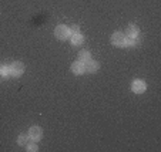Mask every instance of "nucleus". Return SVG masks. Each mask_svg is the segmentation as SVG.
I'll use <instances>...</instances> for the list:
<instances>
[{
  "label": "nucleus",
  "instance_id": "1",
  "mask_svg": "<svg viewBox=\"0 0 161 152\" xmlns=\"http://www.w3.org/2000/svg\"><path fill=\"white\" fill-rule=\"evenodd\" d=\"M54 36L57 40H60V41H66V40L70 39V29L67 27V26L64 24H60L57 26V27L54 29Z\"/></svg>",
  "mask_w": 161,
  "mask_h": 152
},
{
  "label": "nucleus",
  "instance_id": "2",
  "mask_svg": "<svg viewBox=\"0 0 161 152\" xmlns=\"http://www.w3.org/2000/svg\"><path fill=\"white\" fill-rule=\"evenodd\" d=\"M9 67H10V77L19 78V77H21L23 73H25V64L21 63V61H14V63L10 64Z\"/></svg>",
  "mask_w": 161,
  "mask_h": 152
},
{
  "label": "nucleus",
  "instance_id": "3",
  "mask_svg": "<svg viewBox=\"0 0 161 152\" xmlns=\"http://www.w3.org/2000/svg\"><path fill=\"white\" fill-rule=\"evenodd\" d=\"M27 135H29V139L30 141L39 142V141L43 138V129L40 127H37V125H34V127H31L30 129H29Z\"/></svg>",
  "mask_w": 161,
  "mask_h": 152
},
{
  "label": "nucleus",
  "instance_id": "4",
  "mask_svg": "<svg viewBox=\"0 0 161 152\" xmlns=\"http://www.w3.org/2000/svg\"><path fill=\"white\" fill-rule=\"evenodd\" d=\"M147 90V84L144 80H134L133 82H131V91L134 92V94H143L144 91Z\"/></svg>",
  "mask_w": 161,
  "mask_h": 152
},
{
  "label": "nucleus",
  "instance_id": "5",
  "mask_svg": "<svg viewBox=\"0 0 161 152\" xmlns=\"http://www.w3.org/2000/svg\"><path fill=\"white\" fill-rule=\"evenodd\" d=\"M111 44L116 47H125V34L121 31H116L111 36Z\"/></svg>",
  "mask_w": 161,
  "mask_h": 152
},
{
  "label": "nucleus",
  "instance_id": "6",
  "mask_svg": "<svg viewBox=\"0 0 161 152\" xmlns=\"http://www.w3.org/2000/svg\"><path fill=\"white\" fill-rule=\"evenodd\" d=\"M98 67H100V64L94 60H88L84 63V68H86V73L88 74H94L98 71Z\"/></svg>",
  "mask_w": 161,
  "mask_h": 152
},
{
  "label": "nucleus",
  "instance_id": "7",
  "mask_svg": "<svg viewBox=\"0 0 161 152\" xmlns=\"http://www.w3.org/2000/svg\"><path fill=\"white\" fill-rule=\"evenodd\" d=\"M71 71H73V74H76V76H81V74L86 73V68H84V63H81V61H74L73 64H71Z\"/></svg>",
  "mask_w": 161,
  "mask_h": 152
},
{
  "label": "nucleus",
  "instance_id": "8",
  "mask_svg": "<svg viewBox=\"0 0 161 152\" xmlns=\"http://www.w3.org/2000/svg\"><path fill=\"white\" fill-rule=\"evenodd\" d=\"M70 41L73 46H81L83 43H84V36L81 34V31H79V33H74L70 36Z\"/></svg>",
  "mask_w": 161,
  "mask_h": 152
},
{
  "label": "nucleus",
  "instance_id": "9",
  "mask_svg": "<svg viewBox=\"0 0 161 152\" xmlns=\"http://www.w3.org/2000/svg\"><path fill=\"white\" fill-rule=\"evenodd\" d=\"M77 60L81 61V63H86V61L91 60V53L88 51V50H81V51L79 53V55H77Z\"/></svg>",
  "mask_w": 161,
  "mask_h": 152
},
{
  "label": "nucleus",
  "instance_id": "10",
  "mask_svg": "<svg viewBox=\"0 0 161 152\" xmlns=\"http://www.w3.org/2000/svg\"><path fill=\"white\" fill-rule=\"evenodd\" d=\"M27 142H29V135L27 134H20L19 135V138H17V144L20 146H26L27 145Z\"/></svg>",
  "mask_w": 161,
  "mask_h": 152
},
{
  "label": "nucleus",
  "instance_id": "11",
  "mask_svg": "<svg viewBox=\"0 0 161 152\" xmlns=\"http://www.w3.org/2000/svg\"><path fill=\"white\" fill-rule=\"evenodd\" d=\"M0 77H2V78L10 77V67L9 66H0Z\"/></svg>",
  "mask_w": 161,
  "mask_h": 152
},
{
  "label": "nucleus",
  "instance_id": "12",
  "mask_svg": "<svg viewBox=\"0 0 161 152\" xmlns=\"http://www.w3.org/2000/svg\"><path fill=\"white\" fill-rule=\"evenodd\" d=\"M26 149H27L29 152H37V151H39V146H37L36 142H33V141H31L30 144H27V145H26Z\"/></svg>",
  "mask_w": 161,
  "mask_h": 152
},
{
  "label": "nucleus",
  "instance_id": "13",
  "mask_svg": "<svg viewBox=\"0 0 161 152\" xmlns=\"http://www.w3.org/2000/svg\"><path fill=\"white\" fill-rule=\"evenodd\" d=\"M79 31H80V27H79V26H71V27H70V34L79 33Z\"/></svg>",
  "mask_w": 161,
  "mask_h": 152
}]
</instances>
